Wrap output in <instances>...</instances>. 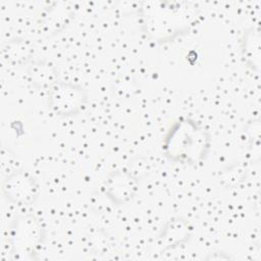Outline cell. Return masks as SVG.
<instances>
[{"instance_id": "6da1fadb", "label": "cell", "mask_w": 261, "mask_h": 261, "mask_svg": "<svg viewBox=\"0 0 261 261\" xmlns=\"http://www.w3.org/2000/svg\"><path fill=\"white\" fill-rule=\"evenodd\" d=\"M52 90V107L58 113L68 114L75 112V110L81 107L80 105L83 104V92L80 89L76 90L75 87L67 85H56V87Z\"/></svg>"}, {"instance_id": "7a4b0ae2", "label": "cell", "mask_w": 261, "mask_h": 261, "mask_svg": "<svg viewBox=\"0 0 261 261\" xmlns=\"http://www.w3.org/2000/svg\"><path fill=\"white\" fill-rule=\"evenodd\" d=\"M4 191L11 199L14 201H27L32 193H34L33 188V180L27 178L24 175L20 176L17 174L15 176H12L7 180L4 185Z\"/></svg>"}]
</instances>
